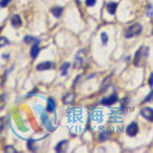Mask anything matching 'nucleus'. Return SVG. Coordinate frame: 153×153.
<instances>
[{"label":"nucleus","mask_w":153,"mask_h":153,"mask_svg":"<svg viewBox=\"0 0 153 153\" xmlns=\"http://www.w3.org/2000/svg\"><path fill=\"white\" fill-rule=\"evenodd\" d=\"M75 99V95L73 93H69L64 96L63 98V103L65 104H69V103H73V101Z\"/></svg>","instance_id":"9b49d317"},{"label":"nucleus","mask_w":153,"mask_h":153,"mask_svg":"<svg viewBox=\"0 0 153 153\" xmlns=\"http://www.w3.org/2000/svg\"><path fill=\"white\" fill-rule=\"evenodd\" d=\"M140 115L149 122H153V109L151 107H145L142 109Z\"/></svg>","instance_id":"7ed1b4c3"},{"label":"nucleus","mask_w":153,"mask_h":153,"mask_svg":"<svg viewBox=\"0 0 153 153\" xmlns=\"http://www.w3.org/2000/svg\"><path fill=\"white\" fill-rule=\"evenodd\" d=\"M149 85L150 86V87H153V72L150 74V77H149Z\"/></svg>","instance_id":"393cba45"},{"label":"nucleus","mask_w":153,"mask_h":153,"mask_svg":"<svg viewBox=\"0 0 153 153\" xmlns=\"http://www.w3.org/2000/svg\"><path fill=\"white\" fill-rule=\"evenodd\" d=\"M139 132V126L136 122H132V123H130L127 128H126V134L128 135L130 137H134Z\"/></svg>","instance_id":"20e7f679"},{"label":"nucleus","mask_w":153,"mask_h":153,"mask_svg":"<svg viewBox=\"0 0 153 153\" xmlns=\"http://www.w3.org/2000/svg\"><path fill=\"white\" fill-rule=\"evenodd\" d=\"M100 38H101V41H102V43H103V45H106L108 42V35L106 32H102L100 35Z\"/></svg>","instance_id":"f3484780"},{"label":"nucleus","mask_w":153,"mask_h":153,"mask_svg":"<svg viewBox=\"0 0 153 153\" xmlns=\"http://www.w3.org/2000/svg\"><path fill=\"white\" fill-rule=\"evenodd\" d=\"M149 50V48H147V47H140L139 49L136 51V54H135L133 61V64L135 66H140L141 64H143L144 59H146L148 58Z\"/></svg>","instance_id":"f257e3e1"},{"label":"nucleus","mask_w":153,"mask_h":153,"mask_svg":"<svg viewBox=\"0 0 153 153\" xmlns=\"http://www.w3.org/2000/svg\"><path fill=\"white\" fill-rule=\"evenodd\" d=\"M5 152L6 153H15V152H17V151H16V149H15V148L13 147V146H12V145H8V146H6V148H5V150H4Z\"/></svg>","instance_id":"412c9836"},{"label":"nucleus","mask_w":153,"mask_h":153,"mask_svg":"<svg viewBox=\"0 0 153 153\" xmlns=\"http://www.w3.org/2000/svg\"><path fill=\"white\" fill-rule=\"evenodd\" d=\"M153 101V90L149 93V95L147 97H145V99L143 100V101L142 102V103H148V102H152Z\"/></svg>","instance_id":"a211bd4d"},{"label":"nucleus","mask_w":153,"mask_h":153,"mask_svg":"<svg viewBox=\"0 0 153 153\" xmlns=\"http://www.w3.org/2000/svg\"><path fill=\"white\" fill-rule=\"evenodd\" d=\"M56 107V103L54 101V100L52 98H49L48 100V105H47L46 110L47 112H52L54 111V109Z\"/></svg>","instance_id":"f8f14e48"},{"label":"nucleus","mask_w":153,"mask_h":153,"mask_svg":"<svg viewBox=\"0 0 153 153\" xmlns=\"http://www.w3.org/2000/svg\"><path fill=\"white\" fill-rule=\"evenodd\" d=\"M51 13L55 18L58 19L61 16L63 13V8L61 7H54L51 9Z\"/></svg>","instance_id":"ddd939ff"},{"label":"nucleus","mask_w":153,"mask_h":153,"mask_svg":"<svg viewBox=\"0 0 153 153\" xmlns=\"http://www.w3.org/2000/svg\"><path fill=\"white\" fill-rule=\"evenodd\" d=\"M96 2H97V0H86L85 1V3L87 6H93L94 5L96 4Z\"/></svg>","instance_id":"5701e85b"},{"label":"nucleus","mask_w":153,"mask_h":153,"mask_svg":"<svg viewBox=\"0 0 153 153\" xmlns=\"http://www.w3.org/2000/svg\"><path fill=\"white\" fill-rule=\"evenodd\" d=\"M52 67V63L50 61H45V62L40 63L37 65L36 69L39 71H44V70H47L51 69Z\"/></svg>","instance_id":"6e6552de"},{"label":"nucleus","mask_w":153,"mask_h":153,"mask_svg":"<svg viewBox=\"0 0 153 153\" xmlns=\"http://www.w3.org/2000/svg\"><path fill=\"white\" fill-rule=\"evenodd\" d=\"M117 6H118V4L116 2H109L107 3V9L108 11V12L110 15H114L116 12V9H117Z\"/></svg>","instance_id":"1a4fd4ad"},{"label":"nucleus","mask_w":153,"mask_h":153,"mask_svg":"<svg viewBox=\"0 0 153 153\" xmlns=\"http://www.w3.org/2000/svg\"><path fill=\"white\" fill-rule=\"evenodd\" d=\"M4 127H5L4 119L2 118V117H1V118H0V132L4 130Z\"/></svg>","instance_id":"b1692460"},{"label":"nucleus","mask_w":153,"mask_h":153,"mask_svg":"<svg viewBox=\"0 0 153 153\" xmlns=\"http://www.w3.org/2000/svg\"><path fill=\"white\" fill-rule=\"evenodd\" d=\"M146 15L149 17H152L153 16V7L152 5H148L147 9H146Z\"/></svg>","instance_id":"aec40b11"},{"label":"nucleus","mask_w":153,"mask_h":153,"mask_svg":"<svg viewBox=\"0 0 153 153\" xmlns=\"http://www.w3.org/2000/svg\"><path fill=\"white\" fill-rule=\"evenodd\" d=\"M39 52H40V48H39L38 47V43L34 44L33 46L31 47V51H30L31 57L33 58V59H35V58L38 57V55Z\"/></svg>","instance_id":"9d476101"},{"label":"nucleus","mask_w":153,"mask_h":153,"mask_svg":"<svg viewBox=\"0 0 153 153\" xmlns=\"http://www.w3.org/2000/svg\"><path fill=\"white\" fill-rule=\"evenodd\" d=\"M27 148L31 152H35L37 150V144L35 143V141L33 139H28L27 141Z\"/></svg>","instance_id":"4468645a"},{"label":"nucleus","mask_w":153,"mask_h":153,"mask_svg":"<svg viewBox=\"0 0 153 153\" xmlns=\"http://www.w3.org/2000/svg\"><path fill=\"white\" fill-rule=\"evenodd\" d=\"M142 31V26L139 23H135L133 25H130L128 28L126 29L125 37L126 38H131L136 35H139L141 34Z\"/></svg>","instance_id":"f03ea898"},{"label":"nucleus","mask_w":153,"mask_h":153,"mask_svg":"<svg viewBox=\"0 0 153 153\" xmlns=\"http://www.w3.org/2000/svg\"><path fill=\"white\" fill-rule=\"evenodd\" d=\"M4 105H5V100L3 99V97L1 96L0 97V110H2V108H4Z\"/></svg>","instance_id":"a878e982"},{"label":"nucleus","mask_w":153,"mask_h":153,"mask_svg":"<svg viewBox=\"0 0 153 153\" xmlns=\"http://www.w3.org/2000/svg\"><path fill=\"white\" fill-rule=\"evenodd\" d=\"M70 67V63H64L63 64V65L60 68V71H61V75L62 76H65L67 75L68 74V68Z\"/></svg>","instance_id":"dca6fc26"},{"label":"nucleus","mask_w":153,"mask_h":153,"mask_svg":"<svg viewBox=\"0 0 153 153\" xmlns=\"http://www.w3.org/2000/svg\"><path fill=\"white\" fill-rule=\"evenodd\" d=\"M24 41H25L26 44H31V43H34V44H36V43L40 42L38 39L32 37V36H30V35H26L25 38H24Z\"/></svg>","instance_id":"2eb2a0df"},{"label":"nucleus","mask_w":153,"mask_h":153,"mask_svg":"<svg viewBox=\"0 0 153 153\" xmlns=\"http://www.w3.org/2000/svg\"><path fill=\"white\" fill-rule=\"evenodd\" d=\"M119 98L118 96L116 94H112L107 98H104L101 101V104L103 106H107V107H110L112 105L115 104V103L118 101Z\"/></svg>","instance_id":"39448f33"},{"label":"nucleus","mask_w":153,"mask_h":153,"mask_svg":"<svg viewBox=\"0 0 153 153\" xmlns=\"http://www.w3.org/2000/svg\"><path fill=\"white\" fill-rule=\"evenodd\" d=\"M2 57L3 58H5V59H8L9 58V54H2Z\"/></svg>","instance_id":"bb28decb"},{"label":"nucleus","mask_w":153,"mask_h":153,"mask_svg":"<svg viewBox=\"0 0 153 153\" xmlns=\"http://www.w3.org/2000/svg\"><path fill=\"white\" fill-rule=\"evenodd\" d=\"M11 1H12V0H1V1H0V6L2 7V8L6 7Z\"/></svg>","instance_id":"4be33fe9"},{"label":"nucleus","mask_w":153,"mask_h":153,"mask_svg":"<svg viewBox=\"0 0 153 153\" xmlns=\"http://www.w3.org/2000/svg\"><path fill=\"white\" fill-rule=\"evenodd\" d=\"M11 24L14 28H18L21 27L22 25V21L19 15H14L11 19Z\"/></svg>","instance_id":"423d86ee"},{"label":"nucleus","mask_w":153,"mask_h":153,"mask_svg":"<svg viewBox=\"0 0 153 153\" xmlns=\"http://www.w3.org/2000/svg\"><path fill=\"white\" fill-rule=\"evenodd\" d=\"M9 41L5 37H0V48L5 47L6 45H9Z\"/></svg>","instance_id":"6ab92c4d"},{"label":"nucleus","mask_w":153,"mask_h":153,"mask_svg":"<svg viewBox=\"0 0 153 153\" xmlns=\"http://www.w3.org/2000/svg\"><path fill=\"white\" fill-rule=\"evenodd\" d=\"M68 142L67 140H63V141H60L59 143L57 145L56 148H55V150H56L57 152H66L67 149H68Z\"/></svg>","instance_id":"0eeeda50"}]
</instances>
